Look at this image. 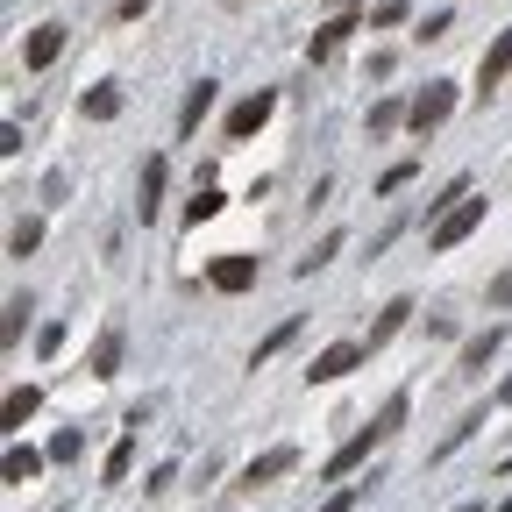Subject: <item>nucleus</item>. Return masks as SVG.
Here are the masks:
<instances>
[{
	"instance_id": "f257e3e1",
	"label": "nucleus",
	"mask_w": 512,
	"mask_h": 512,
	"mask_svg": "<svg viewBox=\"0 0 512 512\" xmlns=\"http://www.w3.org/2000/svg\"><path fill=\"white\" fill-rule=\"evenodd\" d=\"M456 100H463V86H448V79H434V86H427V93L413 100V114H406V121H413V136H434V128H441L448 114H456Z\"/></svg>"
},
{
	"instance_id": "f03ea898",
	"label": "nucleus",
	"mask_w": 512,
	"mask_h": 512,
	"mask_svg": "<svg viewBox=\"0 0 512 512\" xmlns=\"http://www.w3.org/2000/svg\"><path fill=\"white\" fill-rule=\"evenodd\" d=\"M477 221H484V200H456V207L427 228V249H456L463 235H477Z\"/></svg>"
},
{
	"instance_id": "7ed1b4c3",
	"label": "nucleus",
	"mask_w": 512,
	"mask_h": 512,
	"mask_svg": "<svg viewBox=\"0 0 512 512\" xmlns=\"http://www.w3.org/2000/svg\"><path fill=\"white\" fill-rule=\"evenodd\" d=\"M207 285H214V292H249V285H256V256H242V249L214 256V264H207Z\"/></svg>"
},
{
	"instance_id": "20e7f679",
	"label": "nucleus",
	"mask_w": 512,
	"mask_h": 512,
	"mask_svg": "<svg viewBox=\"0 0 512 512\" xmlns=\"http://www.w3.org/2000/svg\"><path fill=\"white\" fill-rule=\"evenodd\" d=\"M363 356H370L363 342H335V349H320V356L306 363V377H313V384H335V377H349V370H356Z\"/></svg>"
},
{
	"instance_id": "39448f33",
	"label": "nucleus",
	"mask_w": 512,
	"mask_h": 512,
	"mask_svg": "<svg viewBox=\"0 0 512 512\" xmlns=\"http://www.w3.org/2000/svg\"><path fill=\"white\" fill-rule=\"evenodd\" d=\"M299 470V448L285 441V448H264V456H256L249 470H242V491H256V484H278V477H292Z\"/></svg>"
},
{
	"instance_id": "423d86ee",
	"label": "nucleus",
	"mask_w": 512,
	"mask_h": 512,
	"mask_svg": "<svg viewBox=\"0 0 512 512\" xmlns=\"http://www.w3.org/2000/svg\"><path fill=\"white\" fill-rule=\"evenodd\" d=\"M271 107H278L271 93H249V100H235V107H228V136H235V143H242V136H256V128L271 121Z\"/></svg>"
},
{
	"instance_id": "0eeeda50",
	"label": "nucleus",
	"mask_w": 512,
	"mask_h": 512,
	"mask_svg": "<svg viewBox=\"0 0 512 512\" xmlns=\"http://www.w3.org/2000/svg\"><path fill=\"white\" fill-rule=\"evenodd\" d=\"M57 57H64V22L29 29V43H22V64H29V72H43V64H57Z\"/></svg>"
},
{
	"instance_id": "6e6552de",
	"label": "nucleus",
	"mask_w": 512,
	"mask_h": 512,
	"mask_svg": "<svg viewBox=\"0 0 512 512\" xmlns=\"http://www.w3.org/2000/svg\"><path fill=\"white\" fill-rule=\"evenodd\" d=\"M505 72H512V29H498V43L484 50V64H477V93H498Z\"/></svg>"
},
{
	"instance_id": "1a4fd4ad",
	"label": "nucleus",
	"mask_w": 512,
	"mask_h": 512,
	"mask_svg": "<svg viewBox=\"0 0 512 512\" xmlns=\"http://www.w3.org/2000/svg\"><path fill=\"white\" fill-rule=\"evenodd\" d=\"M43 448H22V441H8V456H0V477H8V484H36L43 477Z\"/></svg>"
},
{
	"instance_id": "9d476101",
	"label": "nucleus",
	"mask_w": 512,
	"mask_h": 512,
	"mask_svg": "<svg viewBox=\"0 0 512 512\" xmlns=\"http://www.w3.org/2000/svg\"><path fill=\"white\" fill-rule=\"evenodd\" d=\"M498 342H505V328H484V335H470V342H463V356H456V377H484V363L498 356Z\"/></svg>"
},
{
	"instance_id": "9b49d317",
	"label": "nucleus",
	"mask_w": 512,
	"mask_h": 512,
	"mask_svg": "<svg viewBox=\"0 0 512 512\" xmlns=\"http://www.w3.org/2000/svg\"><path fill=\"white\" fill-rule=\"evenodd\" d=\"M356 36V15H335V22H320V36L306 43V57L313 64H328V57H342V43Z\"/></svg>"
},
{
	"instance_id": "f8f14e48",
	"label": "nucleus",
	"mask_w": 512,
	"mask_h": 512,
	"mask_svg": "<svg viewBox=\"0 0 512 512\" xmlns=\"http://www.w3.org/2000/svg\"><path fill=\"white\" fill-rule=\"evenodd\" d=\"M377 441H384L377 427H363V434H349V441L335 448V456H328V477H349L356 463H370V448H377Z\"/></svg>"
},
{
	"instance_id": "ddd939ff",
	"label": "nucleus",
	"mask_w": 512,
	"mask_h": 512,
	"mask_svg": "<svg viewBox=\"0 0 512 512\" xmlns=\"http://www.w3.org/2000/svg\"><path fill=\"white\" fill-rule=\"evenodd\" d=\"M406 320H413V299H392V306H384V313L370 320V335H363V349H384V342H392V335L406 328Z\"/></svg>"
},
{
	"instance_id": "4468645a",
	"label": "nucleus",
	"mask_w": 512,
	"mask_h": 512,
	"mask_svg": "<svg viewBox=\"0 0 512 512\" xmlns=\"http://www.w3.org/2000/svg\"><path fill=\"white\" fill-rule=\"evenodd\" d=\"M214 79H192V93H185V107H178V136H192V128H200L207 121V107H214Z\"/></svg>"
},
{
	"instance_id": "2eb2a0df",
	"label": "nucleus",
	"mask_w": 512,
	"mask_h": 512,
	"mask_svg": "<svg viewBox=\"0 0 512 512\" xmlns=\"http://www.w3.org/2000/svg\"><path fill=\"white\" fill-rule=\"evenodd\" d=\"M128 463H136V427H128V434L107 448V463H100V484H121V477H128Z\"/></svg>"
},
{
	"instance_id": "dca6fc26",
	"label": "nucleus",
	"mask_w": 512,
	"mask_h": 512,
	"mask_svg": "<svg viewBox=\"0 0 512 512\" xmlns=\"http://www.w3.org/2000/svg\"><path fill=\"white\" fill-rule=\"evenodd\" d=\"M86 370H93V377H114V370H121V328H107V335L93 342V356H86Z\"/></svg>"
},
{
	"instance_id": "f3484780",
	"label": "nucleus",
	"mask_w": 512,
	"mask_h": 512,
	"mask_svg": "<svg viewBox=\"0 0 512 512\" xmlns=\"http://www.w3.org/2000/svg\"><path fill=\"white\" fill-rule=\"evenodd\" d=\"M36 406H43V392H36V384H15V392H8V406H0V420H8V434H15V427H22V420H29Z\"/></svg>"
},
{
	"instance_id": "a211bd4d",
	"label": "nucleus",
	"mask_w": 512,
	"mask_h": 512,
	"mask_svg": "<svg viewBox=\"0 0 512 512\" xmlns=\"http://www.w3.org/2000/svg\"><path fill=\"white\" fill-rule=\"evenodd\" d=\"M292 335H299V313H292V320H278V328H271L264 342H256V356H249V370H264V363H271V356H278V349H285Z\"/></svg>"
},
{
	"instance_id": "6ab92c4d",
	"label": "nucleus",
	"mask_w": 512,
	"mask_h": 512,
	"mask_svg": "<svg viewBox=\"0 0 512 512\" xmlns=\"http://www.w3.org/2000/svg\"><path fill=\"white\" fill-rule=\"evenodd\" d=\"M79 114H86V121H114V114H121V86H93V93L79 100Z\"/></svg>"
},
{
	"instance_id": "aec40b11",
	"label": "nucleus",
	"mask_w": 512,
	"mask_h": 512,
	"mask_svg": "<svg viewBox=\"0 0 512 512\" xmlns=\"http://www.w3.org/2000/svg\"><path fill=\"white\" fill-rule=\"evenodd\" d=\"M406 413H413V399H406V392H392V399H384V406H377V420H370V427H377L384 441H392V434L406 427Z\"/></svg>"
},
{
	"instance_id": "412c9836",
	"label": "nucleus",
	"mask_w": 512,
	"mask_h": 512,
	"mask_svg": "<svg viewBox=\"0 0 512 512\" xmlns=\"http://www.w3.org/2000/svg\"><path fill=\"white\" fill-rule=\"evenodd\" d=\"M157 200H164V157H150V164H143V200H136V207H143V221H157Z\"/></svg>"
},
{
	"instance_id": "4be33fe9",
	"label": "nucleus",
	"mask_w": 512,
	"mask_h": 512,
	"mask_svg": "<svg viewBox=\"0 0 512 512\" xmlns=\"http://www.w3.org/2000/svg\"><path fill=\"white\" fill-rule=\"evenodd\" d=\"M335 256H342V235H320V242H313V249L299 256V264H292V271H299V278H313L320 264H335Z\"/></svg>"
},
{
	"instance_id": "5701e85b",
	"label": "nucleus",
	"mask_w": 512,
	"mask_h": 512,
	"mask_svg": "<svg viewBox=\"0 0 512 512\" xmlns=\"http://www.w3.org/2000/svg\"><path fill=\"white\" fill-rule=\"evenodd\" d=\"M477 427H484V413H463V420H456V427H448V434H441V441H434V463H441V456H456V448H463V441H470V434H477Z\"/></svg>"
},
{
	"instance_id": "b1692460",
	"label": "nucleus",
	"mask_w": 512,
	"mask_h": 512,
	"mask_svg": "<svg viewBox=\"0 0 512 512\" xmlns=\"http://www.w3.org/2000/svg\"><path fill=\"white\" fill-rule=\"evenodd\" d=\"M221 207H228V200H221V192H214V185H200V192H192V200H185V221H192V228H200V221H214Z\"/></svg>"
},
{
	"instance_id": "393cba45",
	"label": "nucleus",
	"mask_w": 512,
	"mask_h": 512,
	"mask_svg": "<svg viewBox=\"0 0 512 512\" xmlns=\"http://www.w3.org/2000/svg\"><path fill=\"white\" fill-rule=\"evenodd\" d=\"M406 114H413L406 100H377V107H370V136H392V128H399Z\"/></svg>"
},
{
	"instance_id": "a878e982",
	"label": "nucleus",
	"mask_w": 512,
	"mask_h": 512,
	"mask_svg": "<svg viewBox=\"0 0 512 512\" xmlns=\"http://www.w3.org/2000/svg\"><path fill=\"white\" fill-rule=\"evenodd\" d=\"M22 328H29V292H15V299H8V320H0V342L15 349V342H22Z\"/></svg>"
},
{
	"instance_id": "bb28decb",
	"label": "nucleus",
	"mask_w": 512,
	"mask_h": 512,
	"mask_svg": "<svg viewBox=\"0 0 512 512\" xmlns=\"http://www.w3.org/2000/svg\"><path fill=\"white\" fill-rule=\"evenodd\" d=\"M36 242H43V221H36V214H29V221H15V235H8V249H15V256H29Z\"/></svg>"
},
{
	"instance_id": "cd10ccee",
	"label": "nucleus",
	"mask_w": 512,
	"mask_h": 512,
	"mask_svg": "<svg viewBox=\"0 0 512 512\" xmlns=\"http://www.w3.org/2000/svg\"><path fill=\"white\" fill-rule=\"evenodd\" d=\"M79 448H86V441H79V427H64V434L50 441V463H79Z\"/></svg>"
},
{
	"instance_id": "c85d7f7f",
	"label": "nucleus",
	"mask_w": 512,
	"mask_h": 512,
	"mask_svg": "<svg viewBox=\"0 0 512 512\" xmlns=\"http://www.w3.org/2000/svg\"><path fill=\"white\" fill-rule=\"evenodd\" d=\"M448 29H456V15H448V8H441V15H427V22H420V29H413V36H420V43H441V36H448Z\"/></svg>"
},
{
	"instance_id": "c756f323",
	"label": "nucleus",
	"mask_w": 512,
	"mask_h": 512,
	"mask_svg": "<svg viewBox=\"0 0 512 512\" xmlns=\"http://www.w3.org/2000/svg\"><path fill=\"white\" fill-rule=\"evenodd\" d=\"M413 171H420L413 157H406V164H392V171H384V178H377V192H399V185H413Z\"/></svg>"
},
{
	"instance_id": "7c9ffc66",
	"label": "nucleus",
	"mask_w": 512,
	"mask_h": 512,
	"mask_svg": "<svg viewBox=\"0 0 512 512\" xmlns=\"http://www.w3.org/2000/svg\"><path fill=\"white\" fill-rule=\"evenodd\" d=\"M370 22H377V29H392V22H406V0H377V8H370Z\"/></svg>"
},
{
	"instance_id": "2f4dec72",
	"label": "nucleus",
	"mask_w": 512,
	"mask_h": 512,
	"mask_svg": "<svg viewBox=\"0 0 512 512\" xmlns=\"http://www.w3.org/2000/svg\"><path fill=\"white\" fill-rule=\"evenodd\" d=\"M484 299H491V306H498V313H505V306H512V271H498V278H491V285H484Z\"/></svg>"
},
{
	"instance_id": "473e14b6",
	"label": "nucleus",
	"mask_w": 512,
	"mask_h": 512,
	"mask_svg": "<svg viewBox=\"0 0 512 512\" xmlns=\"http://www.w3.org/2000/svg\"><path fill=\"white\" fill-rule=\"evenodd\" d=\"M150 15V0H121V8H114V22H143Z\"/></svg>"
},
{
	"instance_id": "72a5a7b5",
	"label": "nucleus",
	"mask_w": 512,
	"mask_h": 512,
	"mask_svg": "<svg viewBox=\"0 0 512 512\" xmlns=\"http://www.w3.org/2000/svg\"><path fill=\"white\" fill-rule=\"evenodd\" d=\"M356 498H363V491H335V498L320 505V512H356Z\"/></svg>"
},
{
	"instance_id": "f704fd0d",
	"label": "nucleus",
	"mask_w": 512,
	"mask_h": 512,
	"mask_svg": "<svg viewBox=\"0 0 512 512\" xmlns=\"http://www.w3.org/2000/svg\"><path fill=\"white\" fill-rule=\"evenodd\" d=\"M498 406H512V377H505V384H498Z\"/></svg>"
},
{
	"instance_id": "c9c22d12",
	"label": "nucleus",
	"mask_w": 512,
	"mask_h": 512,
	"mask_svg": "<svg viewBox=\"0 0 512 512\" xmlns=\"http://www.w3.org/2000/svg\"><path fill=\"white\" fill-rule=\"evenodd\" d=\"M498 477H512V456H505V463H498Z\"/></svg>"
},
{
	"instance_id": "e433bc0d",
	"label": "nucleus",
	"mask_w": 512,
	"mask_h": 512,
	"mask_svg": "<svg viewBox=\"0 0 512 512\" xmlns=\"http://www.w3.org/2000/svg\"><path fill=\"white\" fill-rule=\"evenodd\" d=\"M456 512H484V505H456Z\"/></svg>"
},
{
	"instance_id": "4c0bfd02",
	"label": "nucleus",
	"mask_w": 512,
	"mask_h": 512,
	"mask_svg": "<svg viewBox=\"0 0 512 512\" xmlns=\"http://www.w3.org/2000/svg\"><path fill=\"white\" fill-rule=\"evenodd\" d=\"M228 8H242V0H228Z\"/></svg>"
}]
</instances>
